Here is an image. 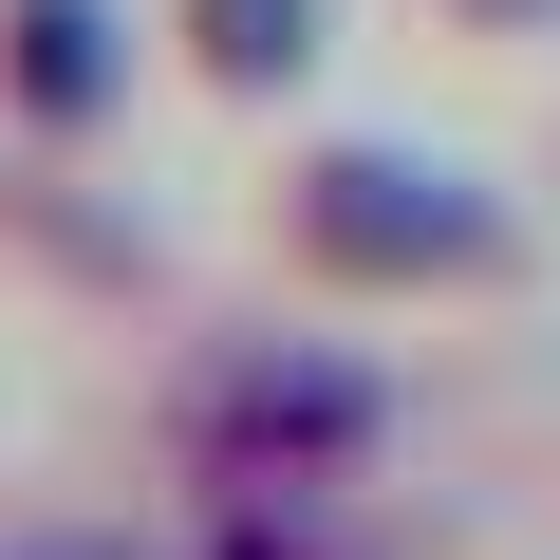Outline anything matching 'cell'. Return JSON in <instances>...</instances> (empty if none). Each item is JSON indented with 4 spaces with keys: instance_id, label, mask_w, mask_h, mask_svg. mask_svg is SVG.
Listing matches in <instances>:
<instances>
[{
    "instance_id": "5b68a950",
    "label": "cell",
    "mask_w": 560,
    "mask_h": 560,
    "mask_svg": "<svg viewBox=\"0 0 560 560\" xmlns=\"http://www.w3.org/2000/svg\"><path fill=\"white\" fill-rule=\"evenodd\" d=\"M0 560H187V523H0Z\"/></svg>"
},
{
    "instance_id": "277c9868",
    "label": "cell",
    "mask_w": 560,
    "mask_h": 560,
    "mask_svg": "<svg viewBox=\"0 0 560 560\" xmlns=\"http://www.w3.org/2000/svg\"><path fill=\"white\" fill-rule=\"evenodd\" d=\"M150 38L206 113H300L337 75V0H150Z\"/></svg>"
},
{
    "instance_id": "8992f818",
    "label": "cell",
    "mask_w": 560,
    "mask_h": 560,
    "mask_svg": "<svg viewBox=\"0 0 560 560\" xmlns=\"http://www.w3.org/2000/svg\"><path fill=\"white\" fill-rule=\"evenodd\" d=\"M430 20H467V38H560V0H430Z\"/></svg>"
},
{
    "instance_id": "6da1fadb",
    "label": "cell",
    "mask_w": 560,
    "mask_h": 560,
    "mask_svg": "<svg viewBox=\"0 0 560 560\" xmlns=\"http://www.w3.org/2000/svg\"><path fill=\"white\" fill-rule=\"evenodd\" d=\"M261 261H280V300H318V318H430V300H523L541 224L467 150L318 131V150H280V187H261Z\"/></svg>"
},
{
    "instance_id": "7a4b0ae2",
    "label": "cell",
    "mask_w": 560,
    "mask_h": 560,
    "mask_svg": "<svg viewBox=\"0 0 560 560\" xmlns=\"http://www.w3.org/2000/svg\"><path fill=\"white\" fill-rule=\"evenodd\" d=\"M393 448H411L393 355H355V337H318V318H206V337H168V374H150V467H168V504H355Z\"/></svg>"
},
{
    "instance_id": "3957f363",
    "label": "cell",
    "mask_w": 560,
    "mask_h": 560,
    "mask_svg": "<svg viewBox=\"0 0 560 560\" xmlns=\"http://www.w3.org/2000/svg\"><path fill=\"white\" fill-rule=\"evenodd\" d=\"M131 94H150V20L131 0H0V150L75 168V150L131 131Z\"/></svg>"
}]
</instances>
